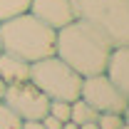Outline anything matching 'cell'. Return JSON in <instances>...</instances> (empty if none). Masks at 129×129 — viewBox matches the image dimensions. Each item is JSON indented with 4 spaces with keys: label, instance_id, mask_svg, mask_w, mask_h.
<instances>
[{
    "label": "cell",
    "instance_id": "cell-2",
    "mask_svg": "<svg viewBox=\"0 0 129 129\" xmlns=\"http://www.w3.org/2000/svg\"><path fill=\"white\" fill-rule=\"evenodd\" d=\"M55 35L57 30L37 20L32 13H22L0 22V50L32 64L55 55Z\"/></svg>",
    "mask_w": 129,
    "mask_h": 129
},
{
    "label": "cell",
    "instance_id": "cell-11",
    "mask_svg": "<svg viewBox=\"0 0 129 129\" xmlns=\"http://www.w3.org/2000/svg\"><path fill=\"white\" fill-rule=\"evenodd\" d=\"M30 3L32 0H0V22L27 13L30 10Z\"/></svg>",
    "mask_w": 129,
    "mask_h": 129
},
{
    "label": "cell",
    "instance_id": "cell-16",
    "mask_svg": "<svg viewBox=\"0 0 129 129\" xmlns=\"http://www.w3.org/2000/svg\"><path fill=\"white\" fill-rule=\"evenodd\" d=\"M20 129H45V127H42V119H27V122H22Z\"/></svg>",
    "mask_w": 129,
    "mask_h": 129
},
{
    "label": "cell",
    "instance_id": "cell-6",
    "mask_svg": "<svg viewBox=\"0 0 129 129\" xmlns=\"http://www.w3.org/2000/svg\"><path fill=\"white\" fill-rule=\"evenodd\" d=\"M3 102H5L22 122H27V119H42V117L50 112V99L42 94L30 80L27 82H17V84H5Z\"/></svg>",
    "mask_w": 129,
    "mask_h": 129
},
{
    "label": "cell",
    "instance_id": "cell-20",
    "mask_svg": "<svg viewBox=\"0 0 129 129\" xmlns=\"http://www.w3.org/2000/svg\"><path fill=\"white\" fill-rule=\"evenodd\" d=\"M3 92H5V84H3V80H0V102H3Z\"/></svg>",
    "mask_w": 129,
    "mask_h": 129
},
{
    "label": "cell",
    "instance_id": "cell-10",
    "mask_svg": "<svg viewBox=\"0 0 129 129\" xmlns=\"http://www.w3.org/2000/svg\"><path fill=\"white\" fill-rule=\"evenodd\" d=\"M97 114L84 99H75V102H70V122H75V124H87V122H97Z\"/></svg>",
    "mask_w": 129,
    "mask_h": 129
},
{
    "label": "cell",
    "instance_id": "cell-17",
    "mask_svg": "<svg viewBox=\"0 0 129 129\" xmlns=\"http://www.w3.org/2000/svg\"><path fill=\"white\" fill-rule=\"evenodd\" d=\"M80 129H99L97 122H87V124H80Z\"/></svg>",
    "mask_w": 129,
    "mask_h": 129
},
{
    "label": "cell",
    "instance_id": "cell-4",
    "mask_svg": "<svg viewBox=\"0 0 129 129\" xmlns=\"http://www.w3.org/2000/svg\"><path fill=\"white\" fill-rule=\"evenodd\" d=\"M30 82L47 97V99H62V102H75L80 99L82 77L64 64L57 55L42 57L30 64Z\"/></svg>",
    "mask_w": 129,
    "mask_h": 129
},
{
    "label": "cell",
    "instance_id": "cell-15",
    "mask_svg": "<svg viewBox=\"0 0 129 129\" xmlns=\"http://www.w3.org/2000/svg\"><path fill=\"white\" fill-rule=\"evenodd\" d=\"M62 124H64V122L55 119L52 114H45V117H42V127H45V129H62Z\"/></svg>",
    "mask_w": 129,
    "mask_h": 129
},
{
    "label": "cell",
    "instance_id": "cell-1",
    "mask_svg": "<svg viewBox=\"0 0 129 129\" xmlns=\"http://www.w3.org/2000/svg\"><path fill=\"white\" fill-rule=\"evenodd\" d=\"M112 50L114 47L99 32L77 17L60 27L55 35V55L64 64H70L80 77L102 75L107 70Z\"/></svg>",
    "mask_w": 129,
    "mask_h": 129
},
{
    "label": "cell",
    "instance_id": "cell-21",
    "mask_svg": "<svg viewBox=\"0 0 129 129\" xmlns=\"http://www.w3.org/2000/svg\"><path fill=\"white\" fill-rule=\"evenodd\" d=\"M119 129H129V124H122V127H119Z\"/></svg>",
    "mask_w": 129,
    "mask_h": 129
},
{
    "label": "cell",
    "instance_id": "cell-8",
    "mask_svg": "<svg viewBox=\"0 0 129 129\" xmlns=\"http://www.w3.org/2000/svg\"><path fill=\"white\" fill-rule=\"evenodd\" d=\"M104 75L112 80V84L124 94V99L129 102V45L127 47H114L112 50Z\"/></svg>",
    "mask_w": 129,
    "mask_h": 129
},
{
    "label": "cell",
    "instance_id": "cell-14",
    "mask_svg": "<svg viewBox=\"0 0 129 129\" xmlns=\"http://www.w3.org/2000/svg\"><path fill=\"white\" fill-rule=\"evenodd\" d=\"M55 119L60 122H70V102H62V99H50V112Z\"/></svg>",
    "mask_w": 129,
    "mask_h": 129
},
{
    "label": "cell",
    "instance_id": "cell-13",
    "mask_svg": "<svg viewBox=\"0 0 129 129\" xmlns=\"http://www.w3.org/2000/svg\"><path fill=\"white\" fill-rule=\"evenodd\" d=\"M122 124H124V117L122 114H112V112L97 114V127L99 129H119Z\"/></svg>",
    "mask_w": 129,
    "mask_h": 129
},
{
    "label": "cell",
    "instance_id": "cell-18",
    "mask_svg": "<svg viewBox=\"0 0 129 129\" xmlns=\"http://www.w3.org/2000/svg\"><path fill=\"white\" fill-rule=\"evenodd\" d=\"M62 129H80V124H75V122H64Z\"/></svg>",
    "mask_w": 129,
    "mask_h": 129
},
{
    "label": "cell",
    "instance_id": "cell-5",
    "mask_svg": "<svg viewBox=\"0 0 129 129\" xmlns=\"http://www.w3.org/2000/svg\"><path fill=\"white\" fill-rule=\"evenodd\" d=\"M80 99H84L94 112L104 114H122L124 107L129 102L124 99V94L112 84V80L102 72V75H92V77H82V87H80Z\"/></svg>",
    "mask_w": 129,
    "mask_h": 129
},
{
    "label": "cell",
    "instance_id": "cell-3",
    "mask_svg": "<svg viewBox=\"0 0 129 129\" xmlns=\"http://www.w3.org/2000/svg\"><path fill=\"white\" fill-rule=\"evenodd\" d=\"M75 17L97 30L112 47L129 45V0H72Z\"/></svg>",
    "mask_w": 129,
    "mask_h": 129
},
{
    "label": "cell",
    "instance_id": "cell-19",
    "mask_svg": "<svg viewBox=\"0 0 129 129\" xmlns=\"http://www.w3.org/2000/svg\"><path fill=\"white\" fill-rule=\"evenodd\" d=\"M122 117H124V124H129V104L124 107V112H122Z\"/></svg>",
    "mask_w": 129,
    "mask_h": 129
},
{
    "label": "cell",
    "instance_id": "cell-7",
    "mask_svg": "<svg viewBox=\"0 0 129 129\" xmlns=\"http://www.w3.org/2000/svg\"><path fill=\"white\" fill-rule=\"evenodd\" d=\"M27 13H32L37 20H42L52 30H60L67 22L75 20L72 0H32Z\"/></svg>",
    "mask_w": 129,
    "mask_h": 129
},
{
    "label": "cell",
    "instance_id": "cell-9",
    "mask_svg": "<svg viewBox=\"0 0 129 129\" xmlns=\"http://www.w3.org/2000/svg\"><path fill=\"white\" fill-rule=\"evenodd\" d=\"M0 80H3V84L27 82L30 80V62L0 50Z\"/></svg>",
    "mask_w": 129,
    "mask_h": 129
},
{
    "label": "cell",
    "instance_id": "cell-12",
    "mask_svg": "<svg viewBox=\"0 0 129 129\" xmlns=\"http://www.w3.org/2000/svg\"><path fill=\"white\" fill-rule=\"evenodd\" d=\"M20 127H22V119L5 102H0V129H20Z\"/></svg>",
    "mask_w": 129,
    "mask_h": 129
}]
</instances>
